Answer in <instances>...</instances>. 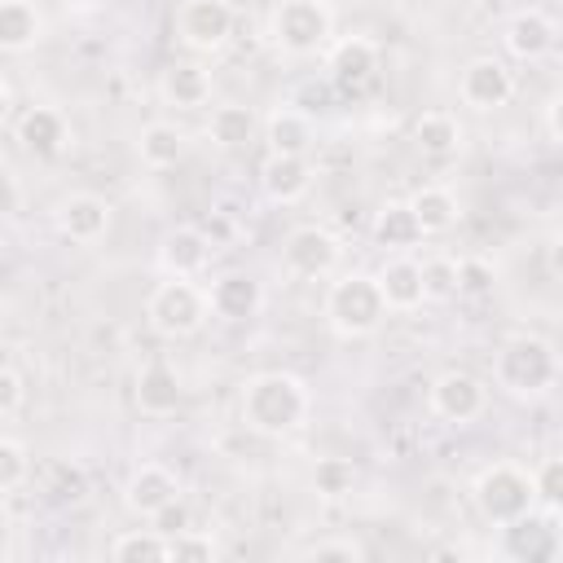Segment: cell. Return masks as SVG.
Instances as JSON below:
<instances>
[{
  "label": "cell",
  "instance_id": "cell-1",
  "mask_svg": "<svg viewBox=\"0 0 563 563\" xmlns=\"http://www.w3.org/2000/svg\"><path fill=\"white\" fill-rule=\"evenodd\" d=\"M308 409H312V396L303 378L286 369L251 374L242 387V422L255 435H290L308 422Z\"/></svg>",
  "mask_w": 563,
  "mask_h": 563
},
{
  "label": "cell",
  "instance_id": "cell-2",
  "mask_svg": "<svg viewBox=\"0 0 563 563\" xmlns=\"http://www.w3.org/2000/svg\"><path fill=\"white\" fill-rule=\"evenodd\" d=\"M493 383L515 400H537L559 383V352L541 334H515L493 356Z\"/></svg>",
  "mask_w": 563,
  "mask_h": 563
},
{
  "label": "cell",
  "instance_id": "cell-3",
  "mask_svg": "<svg viewBox=\"0 0 563 563\" xmlns=\"http://www.w3.org/2000/svg\"><path fill=\"white\" fill-rule=\"evenodd\" d=\"M321 312L339 339H365L387 321V303L378 295L374 273H347V277L330 282Z\"/></svg>",
  "mask_w": 563,
  "mask_h": 563
},
{
  "label": "cell",
  "instance_id": "cell-4",
  "mask_svg": "<svg viewBox=\"0 0 563 563\" xmlns=\"http://www.w3.org/2000/svg\"><path fill=\"white\" fill-rule=\"evenodd\" d=\"M207 317H211V303H207V290L194 286V277H167L145 299V321L158 339H189L207 325Z\"/></svg>",
  "mask_w": 563,
  "mask_h": 563
},
{
  "label": "cell",
  "instance_id": "cell-5",
  "mask_svg": "<svg viewBox=\"0 0 563 563\" xmlns=\"http://www.w3.org/2000/svg\"><path fill=\"white\" fill-rule=\"evenodd\" d=\"M268 35L286 57H312L334 40V9L325 0H277Z\"/></svg>",
  "mask_w": 563,
  "mask_h": 563
},
{
  "label": "cell",
  "instance_id": "cell-6",
  "mask_svg": "<svg viewBox=\"0 0 563 563\" xmlns=\"http://www.w3.org/2000/svg\"><path fill=\"white\" fill-rule=\"evenodd\" d=\"M471 501H475V510H479L484 523L501 528V523H510V519H519V515H528L537 506L532 475L523 466H515V462H493V466H484L475 475Z\"/></svg>",
  "mask_w": 563,
  "mask_h": 563
},
{
  "label": "cell",
  "instance_id": "cell-7",
  "mask_svg": "<svg viewBox=\"0 0 563 563\" xmlns=\"http://www.w3.org/2000/svg\"><path fill=\"white\" fill-rule=\"evenodd\" d=\"M501 554L515 563H554L563 554V528L559 510L532 506L528 515L501 523Z\"/></svg>",
  "mask_w": 563,
  "mask_h": 563
},
{
  "label": "cell",
  "instance_id": "cell-8",
  "mask_svg": "<svg viewBox=\"0 0 563 563\" xmlns=\"http://www.w3.org/2000/svg\"><path fill=\"white\" fill-rule=\"evenodd\" d=\"M172 31L189 53H220L233 35V4L229 0H180Z\"/></svg>",
  "mask_w": 563,
  "mask_h": 563
},
{
  "label": "cell",
  "instance_id": "cell-9",
  "mask_svg": "<svg viewBox=\"0 0 563 563\" xmlns=\"http://www.w3.org/2000/svg\"><path fill=\"white\" fill-rule=\"evenodd\" d=\"M339 260H343V242H339L325 224H299V229H290L286 242H282V268H286L290 277H303V282L334 273Z\"/></svg>",
  "mask_w": 563,
  "mask_h": 563
},
{
  "label": "cell",
  "instance_id": "cell-10",
  "mask_svg": "<svg viewBox=\"0 0 563 563\" xmlns=\"http://www.w3.org/2000/svg\"><path fill=\"white\" fill-rule=\"evenodd\" d=\"M427 405H431L435 418H444V422H453V427H466V422H475V418L488 409V387H484L475 374H466V369H444V374L431 383Z\"/></svg>",
  "mask_w": 563,
  "mask_h": 563
},
{
  "label": "cell",
  "instance_id": "cell-11",
  "mask_svg": "<svg viewBox=\"0 0 563 563\" xmlns=\"http://www.w3.org/2000/svg\"><path fill=\"white\" fill-rule=\"evenodd\" d=\"M457 97H462L471 110H479V114L501 110V106L515 97V75H510L506 62H497V57H471V62L462 66V75H457Z\"/></svg>",
  "mask_w": 563,
  "mask_h": 563
},
{
  "label": "cell",
  "instance_id": "cell-12",
  "mask_svg": "<svg viewBox=\"0 0 563 563\" xmlns=\"http://www.w3.org/2000/svg\"><path fill=\"white\" fill-rule=\"evenodd\" d=\"M325 75L334 88L356 92L378 75V44L369 35H343L325 44Z\"/></svg>",
  "mask_w": 563,
  "mask_h": 563
},
{
  "label": "cell",
  "instance_id": "cell-13",
  "mask_svg": "<svg viewBox=\"0 0 563 563\" xmlns=\"http://www.w3.org/2000/svg\"><path fill=\"white\" fill-rule=\"evenodd\" d=\"M554 40H559V26L541 9H519L501 26V44H506V53L515 62H541V57H550L554 53Z\"/></svg>",
  "mask_w": 563,
  "mask_h": 563
},
{
  "label": "cell",
  "instance_id": "cell-14",
  "mask_svg": "<svg viewBox=\"0 0 563 563\" xmlns=\"http://www.w3.org/2000/svg\"><path fill=\"white\" fill-rule=\"evenodd\" d=\"M53 220H57V233H62L66 242L88 246V242L106 238V229H110V202H106L101 194H66V198L57 202Z\"/></svg>",
  "mask_w": 563,
  "mask_h": 563
},
{
  "label": "cell",
  "instance_id": "cell-15",
  "mask_svg": "<svg viewBox=\"0 0 563 563\" xmlns=\"http://www.w3.org/2000/svg\"><path fill=\"white\" fill-rule=\"evenodd\" d=\"M211 264V238L198 224H176L158 242V268L167 277H198Z\"/></svg>",
  "mask_w": 563,
  "mask_h": 563
},
{
  "label": "cell",
  "instance_id": "cell-16",
  "mask_svg": "<svg viewBox=\"0 0 563 563\" xmlns=\"http://www.w3.org/2000/svg\"><path fill=\"white\" fill-rule=\"evenodd\" d=\"M207 303L220 321H246L264 308V286L251 273H220L207 290Z\"/></svg>",
  "mask_w": 563,
  "mask_h": 563
},
{
  "label": "cell",
  "instance_id": "cell-17",
  "mask_svg": "<svg viewBox=\"0 0 563 563\" xmlns=\"http://www.w3.org/2000/svg\"><path fill=\"white\" fill-rule=\"evenodd\" d=\"M172 497H180V484H176V475L167 471V466H158V462H141L132 475H128V484H123V506L132 510V515H141V519H150L158 506H167Z\"/></svg>",
  "mask_w": 563,
  "mask_h": 563
},
{
  "label": "cell",
  "instance_id": "cell-18",
  "mask_svg": "<svg viewBox=\"0 0 563 563\" xmlns=\"http://www.w3.org/2000/svg\"><path fill=\"white\" fill-rule=\"evenodd\" d=\"M260 185L273 202H299L312 189V163L308 154H268L260 167Z\"/></svg>",
  "mask_w": 563,
  "mask_h": 563
},
{
  "label": "cell",
  "instance_id": "cell-19",
  "mask_svg": "<svg viewBox=\"0 0 563 563\" xmlns=\"http://www.w3.org/2000/svg\"><path fill=\"white\" fill-rule=\"evenodd\" d=\"M18 141H22V150L35 154V158H53V154L66 150L70 128H66L62 110H53V106H31V110L18 119Z\"/></svg>",
  "mask_w": 563,
  "mask_h": 563
},
{
  "label": "cell",
  "instance_id": "cell-20",
  "mask_svg": "<svg viewBox=\"0 0 563 563\" xmlns=\"http://www.w3.org/2000/svg\"><path fill=\"white\" fill-rule=\"evenodd\" d=\"M374 282H378V295H383L387 312H413V308H422V273H418V260L396 255V260H387L374 273Z\"/></svg>",
  "mask_w": 563,
  "mask_h": 563
},
{
  "label": "cell",
  "instance_id": "cell-21",
  "mask_svg": "<svg viewBox=\"0 0 563 563\" xmlns=\"http://www.w3.org/2000/svg\"><path fill=\"white\" fill-rule=\"evenodd\" d=\"M185 387H180V374L167 365V361H150L141 374H136V409L150 413V418H167L176 413Z\"/></svg>",
  "mask_w": 563,
  "mask_h": 563
},
{
  "label": "cell",
  "instance_id": "cell-22",
  "mask_svg": "<svg viewBox=\"0 0 563 563\" xmlns=\"http://www.w3.org/2000/svg\"><path fill=\"white\" fill-rule=\"evenodd\" d=\"M44 40V13L31 0H0V53H31Z\"/></svg>",
  "mask_w": 563,
  "mask_h": 563
},
{
  "label": "cell",
  "instance_id": "cell-23",
  "mask_svg": "<svg viewBox=\"0 0 563 563\" xmlns=\"http://www.w3.org/2000/svg\"><path fill=\"white\" fill-rule=\"evenodd\" d=\"M158 92H163V101L176 106V110H198V106H207V97H211V75H207V66H198V62H172V66L163 70V79H158Z\"/></svg>",
  "mask_w": 563,
  "mask_h": 563
},
{
  "label": "cell",
  "instance_id": "cell-24",
  "mask_svg": "<svg viewBox=\"0 0 563 563\" xmlns=\"http://www.w3.org/2000/svg\"><path fill=\"white\" fill-rule=\"evenodd\" d=\"M264 141H268V154H308L312 150V114H303L299 106H277L264 119Z\"/></svg>",
  "mask_w": 563,
  "mask_h": 563
},
{
  "label": "cell",
  "instance_id": "cell-25",
  "mask_svg": "<svg viewBox=\"0 0 563 563\" xmlns=\"http://www.w3.org/2000/svg\"><path fill=\"white\" fill-rule=\"evenodd\" d=\"M409 211H413L422 238L449 233V229L457 224V216H462V211H457V198H453L444 185H422V189H413V194H409Z\"/></svg>",
  "mask_w": 563,
  "mask_h": 563
},
{
  "label": "cell",
  "instance_id": "cell-26",
  "mask_svg": "<svg viewBox=\"0 0 563 563\" xmlns=\"http://www.w3.org/2000/svg\"><path fill=\"white\" fill-rule=\"evenodd\" d=\"M255 132H260V119H255V110L242 106V101H224V106H216L211 119H207V136H211L220 150H246V145L255 141Z\"/></svg>",
  "mask_w": 563,
  "mask_h": 563
},
{
  "label": "cell",
  "instance_id": "cell-27",
  "mask_svg": "<svg viewBox=\"0 0 563 563\" xmlns=\"http://www.w3.org/2000/svg\"><path fill=\"white\" fill-rule=\"evenodd\" d=\"M413 141H418L422 154L449 158V154L462 150V123H457L449 110H422V114L413 119Z\"/></svg>",
  "mask_w": 563,
  "mask_h": 563
},
{
  "label": "cell",
  "instance_id": "cell-28",
  "mask_svg": "<svg viewBox=\"0 0 563 563\" xmlns=\"http://www.w3.org/2000/svg\"><path fill=\"white\" fill-rule=\"evenodd\" d=\"M136 154H141V163L145 167H176L180 158H185V132L176 128V123H163V119H154V123H145L141 128V136H136Z\"/></svg>",
  "mask_w": 563,
  "mask_h": 563
},
{
  "label": "cell",
  "instance_id": "cell-29",
  "mask_svg": "<svg viewBox=\"0 0 563 563\" xmlns=\"http://www.w3.org/2000/svg\"><path fill=\"white\" fill-rule=\"evenodd\" d=\"M369 233H374V242L387 246V251H409V246L422 242V229H418L409 202H383L378 216H374V229H369Z\"/></svg>",
  "mask_w": 563,
  "mask_h": 563
},
{
  "label": "cell",
  "instance_id": "cell-30",
  "mask_svg": "<svg viewBox=\"0 0 563 563\" xmlns=\"http://www.w3.org/2000/svg\"><path fill=\"white\" fill-rule=\"evenodd\" d=\"M114 563H167V537L154 528H128L110 541Z\"/></svg>",
  "mask_w": 563,
  "mask_h": 563
},
{
  "label": "cell",
  "instance_id": "cell-31",
  "mask_svg": "<svg viewBox=\"0 0 563 563\" xmlns=\"http://www.w3.org/2000/svg\"><path fill=\"white\" fill-rule=\"evenodd\" d=\"M356 488V466L347 457H321L312 466V493L325 501H343Z\"/></svg>",
  "mask_w": 563,
  "mask_h": 563
},
{
  "label": "cell",
  "instance_id": "cell-32",
  "mask_svg": "<svg viewBox=\"0 0 563 563\" xmlns=\"http://www.w3.org/2000/svg\"><path fill=\"white\" fill-rule=\"evenodd\" d=\"M418 273H422V303H449V299H457V260L435 255V260H422Z\"/></svg>",
  "mask_w": 563,
  "mask_h": 563
},
{
  "label": "cell",
  "instance_id": "cell-33",
  "mask_svg": "<svg viewBox=\"0 0 563 563\" xmlns=\"http://www.w3.org/2000/svg\"><path fill=\"white\" fill-rule=\"evenodd\" d=\"M216 554H220V545H216L211 532L180 528L176 537H167V559H172V563H211Z\"/></svg>",
  "mask_w": 563,
  "mask_h": 563
},
{
  "label": "cell",
  "instance_id": "cell-34",
  "mask_svg": "<svg viewBox=\"0 0 563 563\" xmlns=\"http://www.w3.org/2000/svg\"><path fill=\"white\" fill-rule=\"evenodd\" d=\"M497 290V268L479 255H466L457 260V295L462 299H488Z\"/></svg>",
  "mask_w": 563,
  "mask_h": 563
},
{
  "label": "cell",
  "instance_id": "cell-35",
  "mask_svg": "<svg viewBox=\"0 0 563 563\" xmlns=\"http://www.w3.org/2000/svg\"><path fill=\"white\" fill-rule=\"evenodd\" d=\"M532 475V497L541 510H559L563 506V457H545Z\"/></svg>",
  "mask_w": 563,
  "mask_h": 563
},
{
  "label": "cell",
  "instance_id": "cell-36",
  "mask_svg": "<svg viewBox=\"0 0 563 563\" xmlns=\"http://www.w3.org/2000/svg\"><path fill=\"white\" fill-rule=\"evenodd\" d=\"M26 475H31V457H26V449H22L18 440L0 435V493H13Z\"/></svg>",
  "mask_w": 563,
  "mask_h": 563
},
{
  "label": "cell",
  "instance_id": "cell-37",
  "mask_svg": "<svg viewBox=\"0 0 563 563\" xmlns=\"http://www.w3.org/2000/svg\"><path fill=\"white\" fill-rule=\"evenodd\" d=\"M189 519H194V515H189V501H185V497H172L167 506H158V510L150 515V528L163 532V537H176L180 528H189Z\"/></svg>",
  "mask_w": 563,
  "mask_h": 563
},
{
  "label": "cell",
  "instance_id": "cell-38",
  "mask_svg": "<svg viewBox=\"0 0 563 563\" xmlns=\"http://www.w3.org/2000/svg\"><path fill=\"white\" fill-rule=\"evenodd\" d=\"M303 554H308V559H317V563H325V559L356 563V559H365V545H361V541H352V537H343V541H317V545H308Z\"/></svg>",
  "mask_w": 563,
  "mask_h": 563
},
{
  "label": "cell",
  "instance_id": "cell-39",
  "mask_svg": "<svg viewBox=\"0 0 563 563\" xmlns=\"http://www.w3.org/2000/svg\"><path fill=\"white\" fill-rule=\"evenodd\" d=\"M22 396H26L22 378L13 369H0V413H18L22 409Z\"/></svg>",
  "mask_w": 563,
  "mask_h": 563
},
{
  "label": "cell",
  "instance_id": "cell-40",
  "mask_svg": "<svg viewBox=\"0 0 563 563\" xmlns=\"http://www.w3.org/2000/svg\"><path fill=\"white\" fill-rule=\"evenodd\" d=\"M18 211H22V189H18V180H13V176H4V172H0V224H4V220H13Z\"/></svg>",
  "mask_w": 563,
  "mask_h": 563
},
{
  "label": "cell",
  "instance_id": "cell-41",
  "mask_svg": "<svg viewBox=\"0 0 563 563\" xmlns=\"http://www.w3.org/2000/svg\"><path fill=\"white\" fill-rule=\"evenodd\" d=\"M559 110H563V101H559V97H550V101H545V141H550V145H563V128H559Z\"/></svg>",
  "mask_w": 563,
  "mask_h": 563
},
{
  "label": "cell",
  "instance_id": "cell-42",
  "mask_svg": "<svg viewBox=\"0 0 563 563\" xmlns=\"http://www.w3.org/2000/svg\"><path fill=\"white\" fill-rule=\"evenodd\" d=\"M9 110H13V97H9V88L0 84V128L9 123Z\"/></svg>",
  "mask_w": 563,
  "mask_h": 563
},
{
  "label": "cell",
  "instance_id": "cell-43",
  "mask_svg": "<svg viewBox=\"0 0 563 563\" xmlns=\"http://www.w3.org/2000/svg\"><path fill=\"white\" fill-rule=\"evenodd\" d=\"M75 9H97V4H106V0H70Z\"/></svg>",
  "mask_w": 563,
  "mask_h": 563
}]
</instances>
